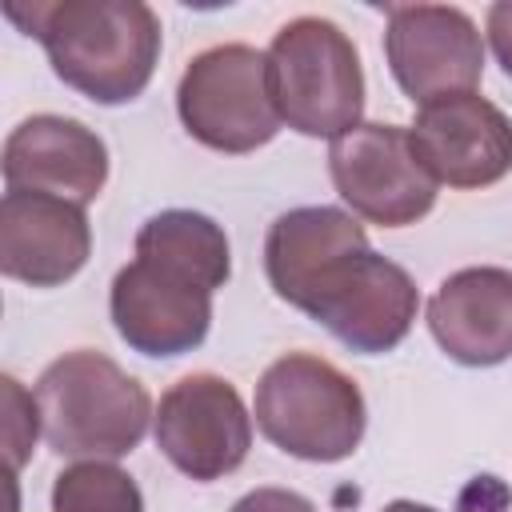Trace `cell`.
Here are the masks:
<instances>
[{"instance_id": "17", "label": "cell", "mask_w": 512, "mask_h": 512, "mask_svg": "<svg viewBox=\"0 0 512 512\" xmlns=\"http://www.w3.org/2000/svg\"><path fill=\"white\" fill-rule=\"evenodd\" d=\"M0 384H4V452H8V468H12V476H16V472L24 468V460L32 456L36 432H40L44 424H40L36 396H28L16 376H4Z\"/></svg>"}, {"instance_id": "10", "label": "cell", "mask_w": 512, "mask_h": 512, "mask_svg": "<svg viewBox=\"0 0 512 512\" xmlns=\"http://www.w3.org/2000/svg\"><path fill=\"white\" fill-rule=\"evenodd\" d=\"M108 312L120 340L140 356H184L212 328V292L192 276L136 256L108 292Z\"/></svg>"}, {"instance_id": "12", "label": "cell", "mask_w": 512, "mask_h": 512, "mask_svg": "<svg viewBox=\"0 0 512 512\" xmlns=\"http://www.w3.org/2000/svg\"><path fill=\"white\" fill-rule=\"evenodd\" d=\"M108 180L104 140L72 116H28L4 140V184L8 192H44L72 204L100 196Z\"/></svg>"}, {"instance_id": "8", "label": "cell", "mask_w": 512, "mask_h": 512, "mask_svg": "<svg viewBox=\"0 0 512 512\" xmlns=\"http://www.w3.org/2000/svg\"><path fill=\"white\" fill-rule=\"evenodd\" d=\"M152 436L172 468H180L188 480L212 484L248 460L252 416L224 376L192 372L160 396Z\"/></svg>"}, {"instance_id": "7", "label": "cell", "mask_w": 512, "mask_h": 512, "mask_svg": "<svg viewBox=\"0 0 512 512\" xmlns=\"http://www.w3.org/2000/svg\"><path fill=\"white\" fill-rule=\"evenodd\" d=\"M328 172L352 216L380 228H404L432 212L436 176L416 156L412 132L400 124L360 120L328 148Z\"/></svg>"}, {"instance_id": "4", "label": "cell", "mask_w": 512, "mask_h": 512, "mask_svg": "<svg viewBox=\"0 0 512 512\" xmlns=\"http://www.w3.org/2000/svg\"><path fill=\"white\" fill-rule=\"evenodd\" d=\"M256 428L288 456L336 464L364 440L368 408L352 376L312 352L272 360L256 384Z\"/></svg>"}, {"instance_id": "20", "label": "cell", "mask_w": 512, "mask_h": 512, "mask_svg": "<svg viewBox=\"0 0 512 512\" xmlns=\"http://www.w3.org/2000/svg\"><path fill=\"white\" fill-rule=\"evenodd\" d=\"M380 512H436L432 504H416V500H392V504H384Z\"/></svg>"}, {"instance_id": "6", "label": "cell", "mask_w": 512, "mask_h": 512, "mask_svg": "<svg viewBox=\"0 0 512 512\" xmlns=\"http://www.w3.org/2000/svg\"><path fill=\"white\" fill-rule=\"evenodd\" d=\"M176 112L204 148L244 156L280 132V112L268 84V56L252 44H216L188 60Z\"/></svg>"}, {"instance_id": "15", "label": "cell", "mask_w": 512, "mask_h": 512, "mask_svg": "<svg viewBox=\"0 0 512 512\" xmlns=\"http://www.w3.org/2000/svg\"><path fill=\"white\" fill-rule=\"evenodd\" d=\"M136 256L176 268L196 284H204L208 292L224 288L232 276V248L224 228L192 208H164L148 216L136 232Z\"/></svg>"}, {"instance_id": "1", "label": "cell", "mask_w": 512, "mask_h": 512, "mask_svg": "<svg viewBox=\"0 0 512 512\" xmlns=\"http://www.w3.org/2000/svg\"><path fill=\"white\" fill-rule=\"evenodd\" d=\"M4 12L44 44L52 72L92 104H128L156 72L160 20L144 0H48Z\"/></svg>"}, {"instance_id": "11", "label": "cell", "mask_w": 512, "mask_h": 512, "mask_svg": "<svg viewBox=\"0 0 512 512\" xmlns=\"http://www.w3.org/2000/svg\"><path fill=\"white\" fill-rule=\"evenodd\" d=\"M408 132L436 184L488 188L512 172V120L480 92L420 104Z\"/></svg>"}, {"instance_id": "5", "label": "cell", "mask_w": 512, "mask_h": 512, "mask_svg": "<svg viewBox=\"0 0 512 512\" xmlns=\"http://www.w3.org/2000/svg\"><path fill=\"white\" fill-rule=\"evenodd\" d=\"M276 112L300 136H344L364 112V68L348 32L324 16L288 20L268 44Z\"/></svg>"}, {"instance_id": "13", "label": "cell", "mask_w": 512, "mask_h": 512, "mask_svg": "<svg viewBox=\"0 0 512 512\" xmlns=\"http://www.w3.org/2000/svg\"><path fill=\"white\" fill-rule=\"evenodd\" d=\"M92 252L84 204L44 192H4L0 200V272L32 288L72 280Z\"/></svg>"}, {"instance_id": "14", "label": "cell", "mask_w": 512, "mask_h": 512, "mask_svg": "<svg viewBox=\"0 0 512 512\" xmlns=\"http://www.w3.org/2000/svg\"><path fill=\"white\" fill-rule=\"evenodd\" d=\"M428 332L464 368L512 360V272L480 264L440 280L428 300Z\"/></svg>"}, {"instance_id": "19", "label": "cell", "mask_w": 512, "mask_h": 512, "mask_svg": "<svg viewBox=\"0 0 512 512\" xmlns=\"http://www.w3.org/2000/svg\"><path fill=\"white\" fill-rule=\"evenodd\" d=\"M488 44L504 76H512V0H500L488 8Z\"/></svg>"}, {"instance_id": "16", "label": "cell", "mask_w": 512, "mask_h": 512, "mask_svg": "<svg viewBox=\"0 0 512 512\" xmlns=\"http://www.w3.org/2000/svg\"><path fill=\"white\" fill-rule=\"evenodd\" d=\"M52 512H144V492L120 464L80 460L56 476Z\"/></svg>"}, {"instance_id": "9", "label": "cell", "mask_w": 512, "mask_h": 512, "mask_svg": "<svg viewBox=\"0 0 512 512\" xmlns=\"http://www.w3.org/2000/svg\"><path fill=\"white\" fill-rule=\"evenodd\" d=\"M384 56L400 92L416 104L476 92L484 76V40L472 16L452 4H392Z\"/></svg>"}, {"instance_id": "3", "label": "cell", "mask_w": 512, "mask_h": 512, "mask_svg": "<svg viewBox=\"0 0 512 512\" xmlns=\"http://www.w3.org/2000/svg\"><path fill=\"white\" fill-rule=\"evenodd\" d=\"M36 408L44 424V440L60 456L80 460H116L128 456L144 432L152 412L148 388L128 376L104 352H64L36 380Z\"/></svg>"}, {"instance_id": "18", "label": "cell", "mask_w": 512, "mask_h": 512, "mask_svg": "<svg viewBox=\"0 0 512 512\" xmlns=\"http://www.w3.org/2000/svg\"><path fill=\"white\" fill-rule=\"evenodd\" d=\"M228 512H316V504L288 488H256V492L240 496Z\"/></svg>"}, {"instance_id": "2", "label": "cell", "mask_w": 512, "mask_h": 512, "mask_svg": "<svg viewBox=\"0 0 512 512\" xmlns=\"http://www.w3.org/2000/svg\"><path fill=\"white\" fill-rule=\"evenodd\" d=\"M280 300L324 324L344 348L360 356L392 352L420 312L412 276L388 256L372 252L364 228L316 248L312 260L288 280Z\"/></svg>"}]
</instances>
